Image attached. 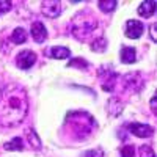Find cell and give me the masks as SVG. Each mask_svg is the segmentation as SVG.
Wrapping results in <instances>:
<instances>
[{"label": "cell", "instance_id": "1", "mask_svg": "<svg viewBox=\"0 0 157 157\" xmlns=\"http://www.w3.org/2000/svg\"><path fill=\"white\" fill-rule=\"evenodd\" d=\"M29 112L27 91L17 83H10L0 90V124L14 127L21 124Z\"/></svg>", "mask_w": 157, "mask_h": 157}, {"label": "cell", "instance_id": "2", "mask_svg": "<svg viewBox=\"0 0 157 157\" xmlns=\"http://www.w3.org/2000/svg\"><path fill=\"white\" fill-rule=\"evenodd\" d=\"M98 29V19L90 11H78L69 22V32L74 38L85 41Z\"/></svg>", "mask_w": 157, "mask_h": 157}, {"label": "cell", "instance_id": "3", "mask_svg": "<svg viewBox=\"0 0 157 157\" xmlns=\"http://www.w3.org/2000/svg\"><path fill=\"white\" fill-rule=\"evenodd\" d=\"M66 121L72 130L74 137L83 140L85 137H88L93 132V126H94V120L91 118L86 112H72L68 115Z\"/></svg>", "mask_w": 157, "mask_h": 157}, {"label": "cell", "instance_id": "4", "mask_svg": "<svg viewBox=\"0 0 157 157\" xmlns=\"http://www.w3.org/2000/svg\"><path fill=\"white\" fill-rule=\"evenodd\" d=\"M123 85L124 90H127L129 93H138L145 85V82H143V77L140 75V72H130L123 77Z\"/></svg>", "mask_w": 157, "mask_h": 157}, {"label": "cell", "instance_id": "5", "mask_svg": "<svg viewBox=\"0 0 157 157\" xmlns=\"http://www.w3.org/2000/svg\"><path fill=\"white\" fill-rule=\"evenodd\" d=\"M99 78L104 91H113L118 82V74L112 71L110 68H101L99 69Z\"/></svg>", "mask_w": 157, "mask_h": 157}, {"label": "cell", "instance_id": "6", "mask_svg": "<svg viewBox=\"0 0 157 157\" xmlns=\"http://www.w3.org/2000/svg\"><path fill=\"white\" fill-rule=\"evenodd\" d=\"M36 61V54L33 50H21L16 57V64L21 69H30Z\"/></svg>", "mask_w": 157, "mask_h": 157}, {"label": "cell", "instance_id": "7", "mask_svg": "<svg viewBox=\"0 0 157 157\" xmlns=\"http://www.w3.org/2000/svg\"><path fill=\"white\" fill-rule=\"evenodd\" d=\"M124 32H126V36L130 38V39H138L143 32H145V25L143 22L137 21V19H130L126 22V27H124Z\"/></svg>", "mask_w": 157, "mask_h": 157}, {"label": "cell", "instance_id": "8", "mask_svg": "<svg viewBox=\"0 0 157 157\" xmlns=\"http://www.w3.org/2000/svg\"><path fill=\"white\" fill-rule=\"evenodd\" d=\"M127 130L130 134H134L135 137H140V138H148L154 134V127H151L149 124H141V123L127 124Z\"/></svg>", "mask_w": 157, "mask_h": 157}, {"label": "cell", "instance_id": "9", "mask_svg": "<svg viewBox=\"0 0 157 157\" xmlns=\"http://www.w3.org/2000/svg\"><path fill=\"white\" fill-rule=\"evenodd\" d=\"M41 10L43 14H46L47 17H57L61 13V3L55 2V0H47V2H43Z\"/></svg>", "mask_w": 157, "mask_h": 157}, {"label": "cell", "instance_id": "10", "mask_svg": "<svg viewBox=\"0 0 157 157\" xmlns=\"http://www.w3.org/2000/svg\"><path fill=\"white\" fill-rule=\"evenodd\" d=\"M30 33H32V38L35 39L36 43H44L46 38H47V30L44 27V24L43 22H38V21L32 24Z\"/></svg>", "mask_w": 157, "mask_h": 157}, {"label": "cell", "instance_id": "11", "mask_svg": "<svg viewBox=\"0 0 157 157\" xmlns=\"http://www.w3.org/2000/svg\"><path fill=\"white\" fill-rule=\"evenodd\" d=\"M46 55L50 58H55V60H64L71 55V50L68 47H63V46H55V47L47 49Z\"/></svg>", "mask_w": 157, "mask_h": 157}, {"label": "cell", "instance_id": "12", "mask_svg": "<svg viewBox=\"0 0 157 157\" xmlns=\"http://www.w3.org/2000/svg\"><path fill=\"white\" fill-rule=\"evenodd\" d=\"M157 10V2L155 0H148V2H143L138 6V14L143 17H151Z\"/></svg>", "mask_w": 157, "mask_h": 157}, {"label": "cell", "instance_id": "13", "mask_svg": "<svg viewBox=\"0 0 157 157\" xmlns=\"http://www.w3.org/2000/svg\"><path fill=\"white\" fill-rule=\"evenodd\" d=\"M137 58V50L134 47H123L121 49V61L126 64L134 63Z\"/></svg>", "mask_w": 157, "mask_h": 157}, {"label": "cell", "instance_id": "14", "mask_svg": "<svg viewBox=\"0 0 157 157\" xmlns=\"http://www.w3.org/2000/svg\"><path fill=\"white\" fill-rule=\"evenodd\" d=\"M11 39H13L14 44H24L25 41H27V32H25L24 29H21V27H17V29L13 30Z\"/></svg>", "mask_w": 157, "mask_h": 157}, {"label": "cell", "instance_id": "15", "mask_svg": "<svg viewBox=\"0 0 157 157\" xmlns=\"http://www.w3.org/2000/svg\"><path fill=\"white\" fill-rule=\"evenodd\" d=\"M3 148H5L6 151H17V149L21 151V149L24 148V140L19 138V137H16V138L6 141L5 145H3Z\"/></svg>", "mask_w": 157, "mask_h": 157}, {"label": "cell", "instance_id": "16", "mask_svg": "<svg viewBox=\"0 0 157 157\" xmlns=\"http://www.w3.org/2000/svg\"><path fill=\"white\" fill-rule=\"evenodd\" d=\"M27 137H29V143H30V146H33V148H36V149H39L41 148V140H39V137L36 135V132L33 129H27Z\"/></svg>", "mask_w": 157, "mask_h": 157}, {"label": "cell", "instance_id": "17", "mask_svg": "<svg viewBox=\"0 0 157 157\" xmlns=\"http://www.w3.org/2000/svg\"><path fill=\"white\" fill-rule=\"evenodd\" d=\"M91 49H93L94 52H104L107 49V39L105 38H96L93 43H91Z\"/></svg>", "mask_w": 157, "mask_h": 157}, {"label": "cell", "instance_id": "18", "mask_svg": "<svg viewBox=\"0 0 157 157\" xmlns=\"http://www.w3.org/2000/svg\"><path fill=\"white\" fill-rule=\"evenodd\" d=\"M68 66H71V68H77V69H86V68H88V61H86L85 58L77 57V58H72V60L69 61Z\"/></svg>", "mask_w": 157, "mask_h": 157}, {"label": "cell", "instance_id": "19", "mask_svg": "<svg viewBox=\"0 0 157 157\" xmlns=\"http://www.w3.org/2000/svg\"><path fill=\"white\" fill-rule=\"evenodd\" d=\"M99 8L104 11V13H110L116 8V2L115 0H101L99 2Z\"/></svg>", "mask_w": 157, "mask_h": 157}, {"label": "cell", "instance_id": "20", "mask_svg": "<svg viewBox=\"0 0 157 157\" xmlns=\"http://www.w3.org/2000/svg\"><path fill=\"white\" fill-rule=\"evenodd\" d=\"M140 157H155V152L151 146L143 145V146H140Z\"/></svg>", "mask_w": 157, "mask_h": 157}, {"label": "cell", "instance_id": "21", "mask_svg": "<svg viewBox=\"0 0 157 157\" xmlns=\"http://www.w3.org/2000/svg\"><path fill=\"white\" fill-rule=\"evenodd\" d=\"M121 157H135V148L132 145H126L121 149Z\"/></svg>", "mask_w": 157, "mask_h": 157}, {"label": "cell", "instance_id": "22", "mask_svg": "<svg viewBox=\"0 0 157 157\" xmlns=\"http://www.w3.org/2000/svg\"><path fill=\"white\" fill-rule=\"evenodd\" d=\"M83 157H105V154H104L101 149H91V151H88Z\"/></svg>", "mask_w": 157, "mask_h": 157}, {"label": "cell", "instance_id": "23", "mask_svg": "<svg viewBox=\"0 0 157 157\" xmlns=\"http://www.w3.org/2000/svg\"><path fill=\"white\" fill-rule=\"evenodd\" d=\"M10 10H11V2H3V0H0V14H3V13H6Z\"/></svg>", "mask_w": 157, "mask_h": 157}, {"label": "cell", "instance_id": "24", "mask_svg": "<svg viewBox=\"0 0 157 157\" xmlns=\"http://www.w3.org/2000/svg\"><path fill=\"white\" fill-rule=\"evenodd\" d=\"M157 96H152V99H151V109H152V112H157Z\"/></svg>", "mask_w": 157, "mask_h": 157}, {"label": "cell", "instance_id": "25", "mask_svg": "<svg viewBox=\"0 0 157 157\" xmlns=\"http://www.w3.org/2000/svg\"><path fill=\"white\" fill-rule=\"evenodd\" d=\"M151 36H152V39L155 41V24L151 25Z\"/></svg>", "mask_w": 157, "mask_h": 157}]
</instances>
